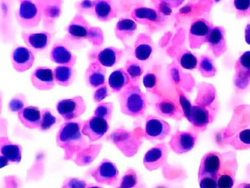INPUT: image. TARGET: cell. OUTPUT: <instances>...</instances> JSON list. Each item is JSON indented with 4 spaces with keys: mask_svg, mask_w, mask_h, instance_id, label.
Listing matches in <instances>:
<instances>
[{
    "mask_svg": "<svg viewBox=\"0 0 250 188\" xmlns=\"http://www.w3.org/2000/svg\"><path fill=\"white\" fill-rule=\"evenodd\" d=\"M209 48L215 57H219L227 51L225 29L222 26H212L207 41Z\"/></svg>",
    "mask_w": 250,
    "mask_h": 188,
    "instance_id": "25",
    "label": "cell"
},
{
    "mask_svg": "<svg viewBox=\"0 0 250 188\" xmlns=\"http://www.w3.org/2000/svg\"><path fill=\"white\" fill-rule=\"evenodd\" d=\"M34 51L24 46H17L11 53V61L14 70L23 73L30 70L34 64Z\"/></svg>",
    "mask_w": 250,
    "mask_h": 188,
    "instance_id": "11",
    "label": "cell"
},
{
    "mask_svg": "<svg viewBox=\"0 0 250 188\" xmlns=\"http://www.w3.org/2000/svg\"><path fill=\"white\" fill-rule=\"evenodd\" d=\"M11 0L1 1V33L5 42H14L15 39V30L11 16Z\"/></svg>",
    "mask_w": 250,
    "mask_h": 188,
    "instance_id": "20",
    "label": "cell"
},
{
    "mask_svg": "<svg viewBox=\"0 0 250 188\" xmlns=\"http://www.w3.org/2000/svg\"><path fill=\"white\" fill-rule=\"evenodd\" d=\"M124 50L115 47H108L98 51L95 60L105 68H112L118 65L121 61Z\"/></svg>",
    "mask_w": 250,
    "mask_h": 188,
    "instance_id": "27",
    "label": "cell"
},
{
    "mask_svg": "<svg viewBox=\"0 0 250 188\" xmlns=\"http://www.w3.org/2000/svg\"><path fill=\"white\" fill-rule=\"evenodd\" d=\"M91 176L98 183L114 185L118 182L119 171L113 162L108 159H104L93 170Z\"/></svg>",
    "mask_w": 250,
    "mask_h": 188,
    "instance_id": "10",
    "label": "cell"
},
{
    "mask_svg": "<svg viewBox=\"0 0 250 188\" xmlns=\"http://www.w3.org/2000/svg\"><path fill=\"white\" fill-rule=\"evenodd\" d=\"M109 129V122L96 116L86 120L82 126L83 135L88 138L90 142H95L103 138Z\"/></svg>",
    "mask_w": 250,
    "mask_h": 188,
    "instance_id": "13",
    "label": "cell"
},
{
    "mask_svg": "<svg viewBox=\"0 0 250 188\" xmlns=\"http://www.w3.org/2000/svg\"><path fill=\"white\" fill-rule=\"evenodd\" d=\"M138 182L137 172L133 169H128L121 178L120 187L122 188H135Z\"/></svg>",
    "mask_w": 250,
    "mask_h": 188,
    "instance_id": "40",
    "label": "cell"
},
{
    "mask_svg": "<svg viewBox=\"0 0 250 188\" xmlns=\"http://www.w3.org/2000/svg\"><path fill=\"white\" fill-rule=\"evenodd\" d=\"M168 148L165 142L152 147L143 157V164L149 171L158 170L166 164L168 158Z\"/></svg>",
    "mask_w": 250,
    "mask_h": 188,
    "instance_id": "12",
    "label": "cell"
},
{
    "mask_svg": "<svg viewBox=\"0 0 250 188\" xmlns=\"http://www.w3.org/2000/svg\"><path fill=\"white\" fill-rule=\"evenodd\" d=\"M170 125L160 118L148 116L146 119L145 137L150 141H162L169 136L171 132Z\"/></svg>",
    "mask_w": 250,
    "mask_h": 188,
    "instance_id": "8",
    "label": "cell"
},
{
    "mask_svg": "<svg viewBox=\"0 0 250 188\" xmlns=\"http://www.w3.org/2000/svg\"><path fill=\"white\" fill-rule=\"evenodd\" d=\"M83 123L79 121H65L61 125L56 135V143L65 152V160L72 159L87 148L84 135L82 131Z\"/></svg>",
    "mask_w": 250,
    "mask_h": 188,
    "instance_id": "1",
    "label": "cell"
},
{
    "mask_svg": "<svg viewBox=\"0 0 250 188\" xmlns=\"http://www.w3.org/2000/svg\"><path fill=\"white\" fill-rule=\"evenodd\" d=\"M222 160L219 153L210 151L205 154L200 161L198 179L204 176L218 177L222 170Z\"/></svg>",
    "mask_w": 250,
    "mask_h": 188,
    "instance_id": "16",
    "label": "cell"
},
{
    "mask_svg": "<svg viewBox=\"0 0 250 188\" xmlns=\"http://www.w3.org/2000/svg\"><path fill=\"white\" fill-rule=\"evenodd\" d=\"M92 26L83 15L77 13L65 28L66 34L63 40L71 48H78L87 41Z\"/></svg>",
    "mask_w": 250,
    "mask_h": 188,
    "instance_id": "3",
    "label": "cell"
},
{
    "mask_svg": "<svg viewBox=\"0 0 250 188\" xmlns=\"http://www.w3.org/2000/svg\"><path fill=\"white\" fill-rule=\"evenodd\" d=\"M155 110L159 116L167 118L181 120L184 116L181 104L167 98H161L155 104Z\"/></svg>",
    "mask_w": 250,
    "mask_h": 188,
    "instance_id": "24",
    "label": "cell"
},
{
    "mask_svg": "<svg viewBox=\"0 0 250 188\" xmlns=\"http://www.w3.org/2000/svg\"><path fill=\"white\" fill-rule=\"evenodd\" d=\"M121 188V187L119 186V188Z\"/></svg>",
    "mask_w": 250,
    "mask_h": 188,
    "instance_id": "53",
    "label": "cell"
},
{
    "mask_svg": "<svg viewBox=\"0 0 250 188\" xmlns=\"http://www.w3.org/2000/svg\"><path fill=\"white\" fill-rule=\"evenodd\" d=\"M235 183L234 175L231 173H220L217 177L218 188H232Z\"/></svg>",
    "mask_w": 250,
    "mask_h": 188,
    "instance_id": "44",
    "label": "cell"
},
{
    "mask_svg": "<svg viewBox=\"0 0 250 188\" xmlns=\"http://www.w3.org/2000/svg\"><path fill=\"white\" fill-rule=\"evenodd\" d=\"M186 118L194 127L200 129L206 128L211 121L210 111L203 104L191 106Z\"/></svg>",
    "mask_w": 250,
    "mask_h": 188,
    "instance_id": "26",
    "label": "cell"
},
{
    "mask_svg": "<svg viewBox=\"0 0 250 188\" xmlns=\"http://www.w3.org/2000/svg\"><path fill=\"white\" fill-rule=\"evenodd\" d=\"M87 41L91 44L93 47H100L104 41V32L102 29L100 27H98V26H92Z\"/></svg>",
    "mask_w": 250,
    "mask_h": 188,
    "instance_id": "41",
    "label": "cell"
},
{
    "mask_svg": "<svg viewBox=\"0 0 250 188\" xmlns=\"http://www.w3.org/2000/svg\"><path fill=\"white\" fill-rule=\"evenodd\" d=\"M213 25L205 19H197L191 23L188 32V44L192 49L200 48L207 44Z\"/></svg>",
    "mask_w": 250,
    "mask_h": 188,
    "instance_id": "7",
    "label": "cell"
},
{
    "mask_svg": "<svg viewBox=\"0 0 250 188\" xmlns=\"http://www.w3.org/2000/svg\"><path fill=\"white\" fill-rule=\"evenodd\" d=\"M245 40L247 44L250 45V24H247L245 29Z\"/></svg>",
    "mask_w": 250,
    "mask_h": 188,
    "instance_id": "50",
    "label": "cell"
},
{
    "mask_svg": "<svg viewBox=\"0 0 250 188\" xmlns=\"http://www.w3.org/2000/svg\"><path fill=\"white\" fill-rule=\"evenodd\" d=\"M131 19L137 24L153 29L160 24L162 17L159 11L147 7H137L133 9L131 13Z\"/></svg>",
    "mask_w": 250,
    "mask_h": 188,
    "instance_id": "21",
    "label": "cell"
},
{
    "mask_svg": "<svg viewBox=\"0 0 250 188\" xmlns=\"http://www.w3.org/2000/svg\"><path fill=\"white\" fill-rule=\"evenodd\" d=\"M178 62L181 67L187 70H193L198 66L199 60L195 55L188 50L181 52L180 54Z\"/></svg>",
    "mask_w": 250,
    "mask_h": 188,
    "instance_id": "37",
    "label": "cell"
},
{
    "mask_svg": "<svg viewBox=\"0 0 250 188\" xmlns=\"http://www.w3.org/2000/svg\"><path fill=\"white\" fill-rule=\"evenodd\" d=\"M197 136L193 132L178 131L171 137L169 145L177 154H186L194 148Z\"/></svg>",
    "mask_w": 250,
    "mask_h": 188,
    "instance_id": "15",
    "label": "cell"
},
{
    "mask_svg": "<svg viewBox=\"0 0 250 188\" xmlns=\"http://www.w3.org/2000/svg\"><path fill=\"white\" fill-rule=\"evenodd\" d=\"M154 51V44L151 36L147 33L137 35L134 46L133 55L140 62H146L151 58Z\"/></svg>",
    "mask_w": 250,
    "mask_h": 188,
    "instance_id": "19",
    "label": "cell"
},
{
    "mask_svg": "<svg viewBox=\"0 0 250 188\" xmlns=\"http://www.w3.org/2000/svg\"><path fill=\"white\" fill-rule=\"evenodd\" d=\"M86 104L84 98L80 95L70 98H64L58 101L56 110L58 114L65 121H71L84 114L86 111Z\"/></svg>",
    "mask_w": 250,
    "mask_h": 188,
    "instance_id": "6",
    "label": "cell"
},
{
    "mask_svg": "<svg viewBox=\"0 0 250 188\" xmlns=\"http://www.w3.org/2000/svg\"><path fill=\"white\" fill-rule=\"evenodd\" d=\"M235 71V85L240 89H245L250 84V51L243 53L238 59Z\"/></svg>",
    "mask_w": 250,
    "mask_h": 188,
    "instance_id": "18",
    "label": "cell"
},
{
    "mask_svg": "<svg viewBox=\"0 0 250 188\" xmlns=\"http://www.w3.org/2000/svg\"><path fill=\"white\" fill-rule=\"evenodd\" d=\"M200 188H218L217 177L204 176L199 179Z\"/></svg>",
    "mask_w": 250,
    "mask_h": 188,
    "instance_id": "48",
    "label": "cell"
},
{
    "mask_svg": "<svg viewBox=\"0 0 250 188\" xmlns=\"http://www.w3.org/2000/svg\"><path fill=\"white\" fill-rule=\"evenodd\" d=\"M197 69L202 76L206 78L213 77L217 72L214 61L208 55H202L200 57Z\"/></svg>",
    "mask_w": 250,
    "mask_h": 188,
    "instance_id": "34",
    "label": "cell"
},
{
    "mask_svg": "<svg viewBox=\"0 0 250 188\" xmlns=\"http://www.w3.org/2000/svg\"><path fill=\"white\" fill-rule=\"evenodd\" d=\"M19 119L25 127L39 129L42 120V111L35 106H27L18 113Z\"/></svg>",
    "mask_w": 250,
    "mask_h": 188,
    "instance_id": "30",
    "label": "cell"
},
{
    "mask_svg": "<svg viewBox=\"0 0 250 188\" xmlns=\"http://www.w3.org/2000/svg\"><path fill=\"white\" fill-rule=\"evenodd\" d=\"M87 188H102V187L99 185H87Z\"/></svg>",
    "mask_w": 250,
    "mask_h": 188,
    "instance_id": "51",
    "label": "cell"
},
{
    "mask_svg": "<svg viewBox=\"0 0 250 188\" xmlns=\"http://www.w3.org/2000/svg\"><path fill=\"white\" fill-rule=\"evenodd\" d=\"M58 122L56 116L52 113V110L49 108L43 109L42 110V120L39 129L42 132H47L50 130Z\"/></svg>",
    "mask_w": 250,
    "mask_h": 188,
    "instance_id": "36",
    "label": "cell"
},
{
    "mask_svg": "<svg viewBox=\"0 0 250 188\" xmlns=\"http://www.w3.org/2000/svg\"><path fill=\"white\" fill-rule=\"evenodd\" d=\"M21 38L27 47L33 51L46 49L52 41V35L49 31L43 30L39 32H29L22 31Z\"/></svg>",
    "mask_w": 250,
    "mask_h": 188,
    "instance_id": "17",
    "label": "cell"
},
{
    "mask_svg": "<svg viewBox=\"0 0 250 188\" xmlns=\"http://www.w3.org/2000/svg\"><path fill=\"white\" fill-rule=\"evenodd\" d=\"M159 1L166 4L170 8H177L181 5L185 0H159Z\"/></svg>",
    "mask_w": 250,
    "mask_h": 188,
    "instance_id": "49",
    "label": "cell"
},
{
    "mask_svg": "<svg viewBox=\"0 0 250 188\" xmlns=\"http://www.w3.org/2000/svg\"><path fill=\"white\" fill-rule=\"evenodd\" d=\"M27 98L21 94H16L8 103V110L11 113H19L27 107Z\"/></svg>",
    "mask_w": 250,
    "mask_h": 188,
    "instance_id": "39",
    "label": "cell"
},
{
    "mask_svg": "<svg viewBox=\"0 0 250 188\" xmlns=\"http://www.w3.org/2000/svg\"><path fill=\"white\" fill-rule=\"evenodd\" d=\"M106 68L93 60L87 68L84 73L86 85L92 89H96L106 82Z\"/></svg>",
    "mask_w": 250,
    "mask_h": 188,
    "instance_id": "23",
    "label": "cell"
},
{
    "mask_svg": "<svg viewBox=\"0 0 250 188\" xmlns=\"http://www.w3.org/2000/svg\"><path fill=\"white\" fill-rule=\"evenodd\" d=\"M43 16V26L46 30H53L57 20L62 12L63 0H34Z\"/></svg>",
    "mask_w": 250,
    "mask_h": 188,
    "instance_id": "5",
    "label": "cell"
},
{
    "mask_svg": "<svg viewBox=\"0 0 250 188\" xmlns=\"http://www.w3.org/2000/svg\"><path fill=\"white\" fill-rule=\"evenodd\" d=\"M131 84H132L131 79L124 68H120L114 70L108 79V85L111 91L116 94H119Z\"/></svg>",
    "mask_w": 250,
    "mask_h": 188,
    "instance_id": "31",
    "label": "cell"
},
{
    "mask_svg": "<svg viewBox=\"0 0 250 188\" xmlns=\"http://www.w3.org/2000/svg\"><path fill=\"white\" fill-rule=\"evenodd\" d=\"M124 69L129 76L131 82L139 84L140 77L144 73V66L142 62L135 58L129 59L125 62Z\"/></svg>",
    "mask_w": 250,
    "mask_h": 188,
    "instance_id": "33",
    "label": "cell"
},
{
    "mask_svg": "<svg viewBox=\"0 0 250 188\" xmlns=\"http://www.w3.org/2000/svg\"><path fill=\"white\" fill-rule=\"evenodd\" d=\"M118 11L114 0H93V16L100 22H110L118 17Z\"/></svg>",
    "mask_w": 250,
    "mask_h": 188,
    "instance_id": "22",
    "label": "cell"
},
{
    "mask_svg": "<svg viewBox=\"0 0 250 188\" xmlns=\"http://www.w3.org/2000/svg\"><path fill=\"white\" fill-rule=\"evenodd\" d=\"M18 9L15 18L22 29H30L38 27L43 20L42 12L34 0H19Z\"/></svg>",
    "mask_w": 250,
    "mask_h": 188,
    "instance_id": "4",
    "label": "cell"
},
{
    "mask_svg": "<svg viewBox=\"0 0 250 188\" xmlns=\"http://www.w3.org/2000/svg\"><path fill=\"white\" fill-rule=\"evenodd\" d=\"M76 8L83 16H93V0H80L76 4Z\"/></svg>",
    "mask_w": 250,
    "mask_h": 188,
    "instance_id": "45",
    "label": "cell"
},
{
    "mask_svg": "<svg viewBox=\"0 0 250 188\" xmlns=\"http://www.w3.org/2000/svg\"><path fill=\"white\" fill-rule=\"evenodd\" d=\"M121 113L130 117L143 116L147 109V98L139 84H131L118 94Z\"/></svg>",
    "mask_w": 250,
    "mask_h": 188,
    "instance_id": "2",
    "label": "cell"
},
{
    "mask_svg": "<svg viewBox=\"0 0 250 188\" xmlns=\"http://www.w3.org/2000/svg\"><path fill=\"white\" fill-rule=\"evenodd\" d=\"M239 188H250V185H248V184H243L241 186L239 187Z\"/></svg>",
    "mask_w": 250,
    "mask_h": 188,
    "instance_id": "52",
    "label": "cell"
},
{
    "mask_svg": "<svg viewBox=\"0 0 250 188\" xmlns=\"http://www.w3.org/2000/svg\"><path fill=\"white\" fill-rule=\"evenodd\" d=\"M85 181L79 178L68 177L64 180L61 188H87Z\"/></svg>",
    "mask_w": 250,
    "mask_h": 188,
    "instance_id": "47",
    "label": "cell"
},
{
    "mask_svg": "<svg viewBox=\"0 0 250 188\" xmlns=\"http://www.w3.org/2000/svg\"><path fill=\"white\" fill-rule=\"evenodd\" d=\"M234 7L238 17H250V0H234Z\"/></svg>",
    "mask_w": 250,
    "mask_h": 188,
    "instance_id": "42",
    "label": "cell"
},
{
    "mask_svg": "<svg viewBox=\"0 0 250 188\" xmlns=\"http://www.w3.org/2000/svg\"><path fill=\"white\" fill-rule=\"evenodd\" d=\"M49 58L58 66H69L74 67L77 63V57L71 51L70 46L63 39L58 40L54 43Z\"/></svg>",
    "mask_w": 250,
    "mask_h": 188,
    "instance_id": "9",
    "label": "cell"
},
{
    "mask_svg": "<svg viewBox=\"0 0 250 188\" xmlns=\"http://www.w3.org/2000/svg\"><path fill=\"white\" fill-rule=\"evenodd\" d=\"M137 31V23L130 18H121L115 24V32L117 39L122 42L134 37Z\"/></svg>",
    "mask_w": 250,
    "mask_h": 188,
    "instance_id": "29",
    "label": "cell"
},
{
    "mask_svg": "<svg viewBox=\"0 0 250 188\" xmlns=\"http://www.w3.org/2000/svg\"><path fill=\"white\" fill-rule=\"evenodd\" d=\"M229 143L237 150L250 148V129H244L232 137Z\"/></svg>",
    "mask_w": 250,
    "mask_h": 188,
    "instance_id": "35",
    "label": "cell"
},
{
    "mask_svg": "<svg viewBox=\"0 0 250 188\" xmlns=\"http://www.w3.org/2000/svg\"><path fill=\"white\" fill-rule=\"evenodd\" d=\"M114 104L112 102H101L99 103L96 108L93 112V116L102 118L110 121L113 116Z\"/></svg>",
    "mask_w": 250,
    "mask_h": 188,
    "instance_id": "38",
    "label": "cell"
},
{
    "mask_svg": "<svg viewBox=\"0 0 250 188\" xmlns=\"http://www.w3.org/2000/svg\"><path fill=\"white\" fill-rule=\"evenodd\" d=\"M54 73L56 83L62 87L72 85L76 77V70L73 66H58L54 69Z\"/></svg>",
    "mask_w": 250,
    "mask_h": 188,
    "instance_id": "32",
    "label": "cell"
},
{
    "mask_svg": "<svg viewBox=\"0 0 250 188\" xmlns=\"http://www.w3.org/2000/svg\"><path fill=\"white\" fill-rule=\"evenodd\" d=\"M109 95V88H108L107 84L105 83L104 85L94 89V92L93 93V99L95 102L101 103L105 98H107Z\"/></svg>",
    "mask_w": 250,
    "mask_h": 188,
    "instance_id": "46",
    "label": "cell"
},
{
    "mask_svg": "<svg viewBox=\"0 0 250 188\" xmlns=\"http://www.w3.org/2000/svg\"><path fill=\"white\" fill-rule=\"evenodd\" d=\"M30 82L36 89L47 91L55 88L56 85L53 69L47 66H39L32 72Z\"/></svg>",
    "mask_w": 250,
    "mask_h": 188,
    "instance_id": "14",
    "label": "cell"
},
{
    "mask_svg": "<svg viewBox=\"0 0 250 188\" xmlns=\"http://www.w3.org/2000/svg\"><path fill=\"white\" fill-rule=\"evenodd\" d=\"M143 82L147 91L156 92L158 85V77L156 73L152 71L147 72L143 76Z\"/></svg>",
    "mask_w": 250,
    "mask_h": 188,
    "instance_id": "43",
    "label": "cell"
},
{
    "mask_svg": "<svg viewBox=\"0 0 250 188\" xmlns=\"http://www.w3.org/2000/svg\"><path fill=\"white\" fill-rule=\"evenodd\" d=\"M0 157L5 159L8 163L21 162L22 148L18 144L12 143L8 138L2 137L0 139Z\"/></svg>",
    "mask_w": 250,
    "mask_h": 188,
    "instance_id": "28",
    "label": "cell"
}]
</instances>
